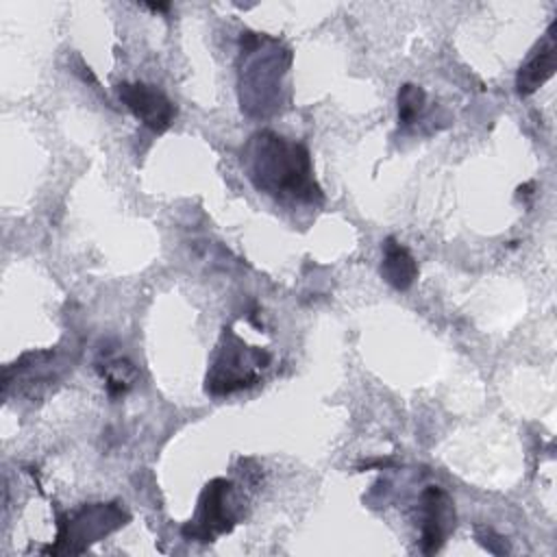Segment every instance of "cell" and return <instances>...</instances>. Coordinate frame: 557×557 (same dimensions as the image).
<instances>
[{"instance_id": "1", "label": "cell", "mask_w": 557, "mask_h": 557, "mask_svg": "<svg viewBox=\"0 0 557 557\" xmlns=\"http://www.w3.org/2000/svg\"><path fill=\"white\" fill-rule=\"evenodd\" d=\"M248 178L259 191L298 202H322V189L313 178L309 150L272 131L255 133L242 152Z\"/></svg>"}, {"instance_id": "2", "label": "cell", "mask_w": 557, "mask_h": 557, "mask_svg": "<svg viewBox=\"0 0 557 557\" xmlns=\"http://www.w3.org/2000/svg\"><path fill=\"white\" fill-rule=\"evenodd\" d=\"M261 35L257 33H242V57L252 61L261 72H242V107L250 109L257 107V113H268L270 107H274L276 89L281 83V76L285 74V67L289 63V52H278V41L272 50H265L261 54Z\"/></svg>"}, {"instance_id": "3", "label": "cell", "mask_w": 557, "mask_h": 557, "mask_svg": "<svg viewBox=\"0 0 557 557\" xmlns=\"http://www.w3.org/2000/svg\"><path fill=\"white\" fill-rule=\"evenodd\" d=\"M224 342L207 374V392L215 396L255 385L257 370L265 368L270 361V355L259 348H246L231 331L224 333Z\"/></svg>"}, {"instance_id": "4", "label": "cell", "mask_w": 557, "mask_h": 557, "mask_svg": "<svg viewBox=\"0 0 557 557\" xmlns=\"http://www.w3.org/2000/svg\"><path fill=\"white\" fill-rule=\"evenodd\" d=\"M126 520L128 516L115 503L85 505L78 511H74L65 522H61L57 544L46 548V553H59V550L74 553V544H78L76 553H81L85 546L98 542L102 535H109L111 531L122 527Z\"/></svg>"}, {"instance_id": "5", "label": "cell", "mask_w": 557, "mask_h": 557, "mask_svg": "<svg viewBox=\"0 0 557 557\" xmlns=\"http://www.w3.org/2000/svg\"><path fill=\"white\" fill-rule=\"evenodd\" d=\"M235 527V500L233 483L226 479H213L205 485L196 516L183 527V535L196 542H213L218 535L228 533Z\"/></svg>"}, {"instance_id": "6", "label": "cell", "mask_w": 557, "mask_h": 557, "mask_svg": "<svg viewBox=\"0 0 557 557\" xmlns=\"http://www.w3.org/2000/svg\"><path fill=\"white\" fill-rule=\"evenodd\" d=\"M117 96L124 102V107L154 133H165L176 117L174 102L152 85L120 83Z\"/></svg>"}, {"instance_id": "7", "label": "cell", "mask_w": 557, "mask_h": 557, "mask_svg": "<svg viewBox=\"0 0 557 557\" xmlns=\"http://www.w3.org/2000/svg\"><path fill=\"white\" fill-rule=\"evenodd\" d=\"M422 535H420V546L422 553L433 555L442 548L446 542V535L455 529V507L450 496L437 487L429 485L422 496Z\"/></svg>"}, {"instance_id": "8", "label": "cell", "mask_w": 557, "mask_h": 557, "mask_svg": "<svg viewBox=\"0 0 557 557\" xmlns=\"http://www.w3.org/2000/svg\"><path fill=\"white\" fill-rule=\"evenodd\" d=\"M555 24H550L544 41L533 50V54L520 65L516 74V91L520 96H531L540 85H544L555 74Z\"/></svg>"}, {"instance_id": "9", "label": "cell", "mask_w": 557, "mask_h": 557, "mask_svg": "<svg viewBox=\"0 0 557 557\" xmlns=\"http://www.w3.org/2000/svg\"><path fill=\"white\" fill-rule=\"evenodd\" d=\"M381 276L385 278V283H389L394 289H400V292L409 289L418 276V263L413 255L394 237H387L383 242Z\"/></svg>"}, {"instance_id": "10", "label": "cell", "mask_w": 557, "mask_h": 557, "mask_svg": "<svg viewBox=\"0 0 557 557\" xmlns=\"http://www.w3.org/2000/svg\"><path fill=\"white\" fill-rule=\"evenodd\" d=\"M424 100H426L424 89L418 85L405 83L398 89V120L403 126H409L420 117V113L424 109Z\"/></svg>"}, {"instance_id": "11", "label": "cell", "mask_w": 557, "mask_h": 557, "mask_svg": "<svg viewBox=\"0 0 557 557\" xmlns=\"http://www.w3.org/2000/svg\"><path fill=\"white\" fill-rule=\"evenodd\" d=\"M102 376H104V383H107L109 394L115 396V394H124V392L133 385L137 372H135V368H133L128 361L113 359V361H109V363L104 366Z\"/></svg>"}, {"instance_id": "12", "label": "cell", "mask_w": 557, "mask_h": 557, "mask_svg": "<svg viewBox=\"0 0 557 557\" xmlns=\"http://www.w3.org/2000/svg\"><path fill=\"white\" fill-rule=\"evenodd\" d=\"M146 7H148L150 11H168V9H170V4H168V2H161V4H159V2L154 4V2H152V4H146Z\"/></svg>"}]
</instances>
